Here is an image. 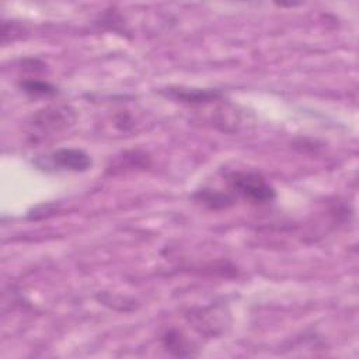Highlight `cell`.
Instances as JSON below:
<instances>
[{
	"label": "cell",
	"instance_id": "6da1fadb",
	"mask_svg": "<svg viewBox=\"0 0 359 359\" xmlns=\"http://www.w3.org/2000/svg\"><path fill=\"white\" fill-rule=\"evenodd\" d=\"M234 194L254 203H266L275 199V188L258 172L234 171L227 177Z\"/></svg>",
	"mask_w": 359,
	"mask_h": 359
},
{
	"label": "cell",
	"instance_id": "7a4b0ae2",
	"mask_svg": "<svg viewBox=\"0 0 359 359\" xmlns=\"http://www.w3.org/2000/svg\"><path fill=\"white\" fill-rule=\"evenodd\" d=\"M91 164H93L91 157L86 151L80 149H73V147H69V149L63 147L45 156V164L39 167L43 170L48 167H52L55 170L83 172V171H87L91 167Z\"/></svg>",
	"mask_w": 359,
	"mask_h": 359
},
{
	"label": "cell",
	"instance_id": "3957f363",
	"mask_svg": "<svg viewBox=\"0 0 359 359\" xmlns=\"http://www.w3.org/2000/svg\"><path fill=\"white\" fill-rule=\"evenodd\" d=\"M74 119L73 111L69 107H56V108H46L38 112L34 119L32 125L39 129L41 132H57L63 128H67Z\"/></svg>",
	"mask_w": 359,
	"mask_h": 359
},
{
	"label": "cell",
	"instance_id": "277c9868",
	"mask_svg": "<svg viewBox=\"0 0 359 359\" xmlns=\"http://www.w3.org/2000/svg\"><path fill=\"white\" fill-rule=\"evenodd\" d=\"M161 94L167 98L185 102V104H206L222 97L219 90L212 88H189V87H168L161 90Z\"/></svg>",
	"mask_w": 359,
	"mask_h": 359
},
{
	"label": "cell",
	"instance_id": "5b68a950",
	"mask_svg": "<svg viewBox=\"0 0 359 359\" xmlns=\"http://www.w3.org/2000/svg\"><path fill=\"white\" fill-rule=\"evenodd\" d=\"M194 199L210 209H223L233 205L234 202V198L231 195L220 191H215V189H206V188L196 191L194 194Z\"/></svg>",
	"mask_w": 359,
	"mask_h": 359
},
{
	"label": "cell",
	"instance_id": "8992f818",
	"mask_svg": "<svg viewBox=\"0 0 359 359\" xmlns=\"http://www.w3.org/2000/svg\"><path fill=\"white\" fill-rule=\"evenodd\" d=\"M24 93L31 97H49L57 93V88L42 80H25L20 84Z\"/></svg>",
	"mask_w": 359,
	"mask_h": 359
}]
</instances>
